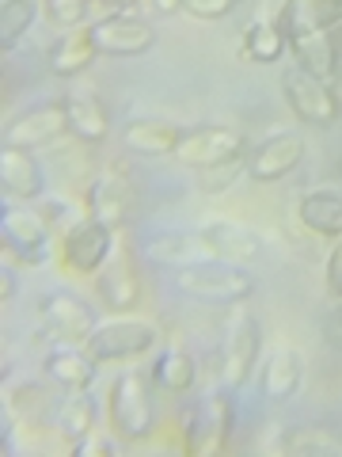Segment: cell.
Masks as SVG:
<instances>
[{
  "mask_svg": "<svg viewBox=\"0 0 342 457\" xmlns=\"http://www.w3.org/2000/svg\"><path fill=\"white\" fill-rule=\"evenodd\" d=\"M263 351V328L255 320V312L248 305L232 302L224 317V339H221V381L228 393L244 389L251 381V370L259 366Z\"/></svg>",
  "mask_w": 342,
  "mask_h": 457,
  "instance_id": "1",
  "label": "cell"
},
{
  "mask_svg": "<svg viewBox=\"0 0 342 457\" xmlns=\"http://www.w3.org/2000/svg\"><path fill=\"white\" fill-rule=\"evenodd\" d=\"M107 416H110V431L126 442H145L156 431V408H152L149 385L137 370L114 378L107 396Z\"/></svg>",
  "mask_w": 342,
  "mask_h": 457,
  "instance_id": "2",
  "label": "cell"
},
{
  "mask_svg": "<svg viewBox=\"0 0 342 457\" xmlns=\"http://www.w3.org/2000/svg\"><path fill=\"white\" fill-rule=\"evenodd\" d=\"M175 286L183 294L198 297V302H244L255 290L248 270H240L224 260H198L187 267H175Z\"/></svg>",
  "mask_w": 342,
  "mask_h": 457,
  "instance_id": "3",
  "label": "cell"
},
{
  "mask_svg": "<svg viewBox=\"0 0 342 457\" xmlns=\"http://www.w3.org/2000/svg\"><path fill=\"white\" fill-rule=\"evenodd\" d=\"M156 332L152 320H141V317H118V320H107V324H95V332L84 343V351L92 354L99 366L107 362H126V359H137L156 347Z\"/></svg>",
  "mask_w": 342,
  "mask_h": 457,
  "instance_id": "4",
  "label": "cell"
},
{
  "mask_svg": "<svg viewBox=\"0 0 342 457\" xmlns=\"http://www.w3.org/2000/svg\"><path fill=\"white\" fill-rule=\"evenodd\" d=\"M281 96H285V104H289V111L301 122L335 126L342 119V99L335 96V88L327 80L312 77L308 69H301V65H289L281 73Z\"/></svg>",
  "mask_w": 342,
  "mask_h": 457,
  "instance_id": "5",
  "label": "cell"
},
{
  "mask_svg": "<svg viewBox=\"0 0 342 457\" xmlns=\"http://www.w3.org/2000/svg\"><path fill=\"white\" fill-rule=\"evenodd\" d=\"M110 252H114V228L92 218V213L84 221H77L61 240L65 267L73 270V275H95V270L110 260Z\"/></svg>",
  "mask_w": 342,
  "mask_h": 457,
  "instance_id": "6",
  "label": "cell"
},
{
  "mask_svg": "<svg viewBox=\"0 0 342 457\" xmlns=\"http://www.w3.org/2000/svg\"><path fill=\"white\" fill-rule=\"evenodd\" d=\"M248 153V137L236 126H198V130H187L179 141L175 156L191 168H209L221 161H232V156Z\"/></svg>",
  "mask_w": 342,
  "mask_h": 457,
  "instance_id": "7",
  "label": "cell"
},
{
  "mask_svg": "<svg viewBox=\"0 0 342 457\" xmlns=\"http://www.w3.org/2000/svg\"><path fill=\"white\" fill-rule=\"evenodd\" d=\"M0 240H4V255L23 267H38L50 255V225L31 210H8L0 221Z\"/></svg>",
  "mask_w": 342,
  "mask_h": 457,
  "instance_id": "8",
  "label": "cell"
},
{
  "mask_svg": "<svg viewBox=\"0 0 342 457\" xmlns=\"http://www.w3.org/2000/svg\"><path fill=\"white\" fill-rule=\"evenodd\" d=\"M92 35H95L99 54H107V57H137L152 50V42H156L152 23L134 16V12H114L107 20H95Z\"/></svg>",
  "mask_w": 342,
  "mask_h": 457,
  "instance_id": "9",
  "label": "cell"
},
{
  "mask_svg": "<svg viewBox=\"0 0 342 457\" xmlns=\"http://www.w3.org/2000/svg\"><path fill=\"white\" fill-rule=\"evenodd\" d=\"M232 438V400L224 393H209L187 416V446L194 453H217Z\"/></svg>",
  "mask_w": 342,
  "mask_h": 457,
  "instance_id": "10",
  "label": "cell"
},
{
  "mask_svg": "<svg viewBox=\"0 0 342 457\" xmlns=\"http://www.w3.org/2000/svg\"><path fill=\"white\" fill-rule=\"evenodd\" d=\"M38 317L46 324V332L61 343H88V336L95 332V312L77 294H65V290L42 297Z\"/></svg>",
  "mask_w": 342,
  "mask_h": 457,
  "instance_id": "11",
  "label": "cell"
},
{
  "mask_svg": "<svg viewBox=\"0 0 342 457\" xmlns=\"http://www.w3.org/2000/svg\"><path fill=\"white\" fill-rule=\"evenodd\" d=\"M130 206H134V183L122 171V164L99 168V176L88 187V213L92 218H99L110 228H118L126 221V213H130Z\"/></svg>",
  "mask_w": 342,
  "mask_h": 457,
  "instance_id": "12",
  "label": "cell"
},
{
  "mask_svg": "<svg viewBox=\"0 0 342 457\" xmlns=\"http://www.w3.org/2000/svg\"><path fill=\"white\" fill-rule=\"evenodd\" d=\"M198 237H202V245L209 248L213 260H224V263H248L259 255V233L232 218L202 221L198 225Z\"/></svg>",
  "mask_w": 342,
  "mask_h": 457,
  "instance_id": "13",
  "label": "cell"
},
{
  "mask_svg": "<svg viewBox=\"0 0 342 457\" xmlns=\"http://www.w3.org/2000/svg\"><path fill=\"white\" fill-rule=\"evenodd\" d=\"M69 130V114H65V104H46V107H35L20 114L16 122L8 126L4 134V145H16V149H46L53 145L57 137Z\"/></svg>",
  "mask_w": 342,
  "mask_h": 457,
  "instance_id": "14",
  "label": "cell"
},
{
  "mask_svg": "<svg viewBox=\"0 0 342 457\" xmlns=\"http://www.w3.org/2000/svg\"><path fill=\"white\" fill-rule=\"evenodd\" d=\"M305 156V137L301 134H270L263 145H255L248 156V176L259 183H274L301 164Z\"/></svg>",
  "mask_w": 342,
  "mask_h": 457,
  "instance_id": "15",
  "label": "cell"
},
{
  "mask_svg": "<svg viewBox=\"0 0 342 457\" xmlns=\"http://www.w3.org/2000/svg\"><path fill=\"white\" fill-rule=\"evenodd\" d=\"M274 23L285 38L327 31V27L342 23V0H281Z\"/></svg>",
  "mask_w": 342,
  "mask_h": 457,
  "instance_id": "16",
  "label": "cell"
},
{
  "mask_svg": "<svg viewBox=\"0 0 342 457\" xmlns=\"http://www.w3.org/2000/svg\"><path fill=\"white\" fill-rule=\"evenodd\" d=\"M305 381V354L289 347V343H281V347H274L266 354L263 362V396L270 400V404H285V400H293L297 389H301Z\"/></svg>",
  "mask_w": 342,
  "mask_h": 457,
  "instance_id": "17",
  "label": "cell"
},
{
  "mask_svg": "<svg viewBox=\"0 0 342 457\" xmlns=\"http://www.w3.org/2000/svg\"><path fill=\"white\" fill-rule=\"evenodd\" d=\"M99 302H103L110 312H130L141 302V278L130 263L126 252H110V260L99 267Z\"/></svg>",
  "mask_w": 342,
  "mask_h": 457,
  "instance_id": "18",
  "label": "cell"
},
{
  "mask_svg": "<svg viewBox=\"0 0 342 457\" xmlns=\"http://www.w3.org/2000/svg\"><path fill=\"white\" fill-rule=\"evenodd\" d=\"M0 191H4V198H20V203L42 198V168L31 149L4 145V153H0Z\"/></svg>",
  "mask_w": 342,
  "mask_h": 457,
  "instance_id": "19",
  "label": "cell"
},
{
  "mask_svg": "<svg viewBox=\"0 0 342 457\" xmlns=\"http://www.w3.org/2000/svg\"><path fill=\"white\" fill-rule=\"evenodd\" d=\"M95 57H99V46H95L92 23L88 27H69V31L50 46V73L53 77H80Z\"/></svg>",
  "mask_w": 342,
  "mask_h": 457,
  "instance_id": "20",
  "label": "cell"
},
{
  "mask_svg": "<svg viewBox=\"0 0 342 457\" xmlns=\"http://www.w3.org/2000/svg\"><path fill=\"white\" fill-rule=\"evenodd\" d=\"M46 378L57 381L65 393H77V389H88V385L95 381V359L84 347H77V343H61V347H53L46 354Z\"/></svg>",
  "mask_w": 342,
  "mask_h": 457,
  "instance_id": "21",
  "label": "cell"
},
{
  "mask_svg": "<svg viewBox=\"0 0 342 457\" xmlns=\"http://www.w3.org/2000/svg\"><path fill=\"white\" fill-rule=\"evenodd\" d=\"M301 225L320 237H342V187H316L301 195Z\"/></svg>",
  "mask_w": 342,
  "mask_h": 457,
  "instance_id": "22",
  "label": "cell"
},
{
  "mask_svg": "<svg viewBox=\"0 0 342 457\" xmlns=\"http://www.w3.org/2000/svg\"><path fill=\"white\" fill-rule=\"evenodd\" d=\"M289 50L297 57V65L308 69L312 77L320 80H338L342 65L335 57V46H331V31H312V35H301V38H289Z\"/></svg>",
  "mask_w": 342,
  "mask_h": 457,
  "instance_id": "23",
  "label": "cell"
},
{
  "mask_svg": "<svg viewBox=\"0 0 342 457\" xmlns=\"http://www.w3.org/2000/svg\"><path fill=\"white\" fill-rule=\"evenodd\" d=\"M183 126L175 122H160V119H141L126 126V149H134L141 156H167L179 149L183 141Z\"/></svg>",
  "mask_w": 342,
  "mask_h": 457,
  "instance_id": "24",
  "label": "cell"
},
{
  "mask_svg": "<svg viewBox=\"0 0 342 457\" xmlns=\"http://www.w3.org/2000/svg\"><path fill=\"white\" fill-rule=\"evenodd\" d=\"M145 252H149V260L167 263V267H187L198 260H213L209 248L202 245V237H198V228L194 233H156V237H149Z\"/></svg>",
  "mask_w": 342,
  "mask_h": 457,
  "instance_id": "25",
  "label": "cell"
},
{
  "mask_svg": "<svg viewBox=\"0 0 342 457\" xmlns=\"http://www.w3.org/2000/svg\"><path fill=\"white\" fill-rule=\"evenodd\" d=\"M152 381L171 396L191 393L198 381V366L183 347H167V351H160V359L152 362Z\"/></svg>",
  "mask_w": 342,
  "mask_h": 457,
  "instance_id": "26",
  "label": "cell"
},
{
  "mask_svg": "<svg viewBox=\"0 0 342 457\" xmlns=\"http://www.w3.org/2000/svg\"><path fill=\"white\" fill-rule=\"evenodd\" d=\"M285 50H289V38L278 31L274 20H255L244 31V46H240L244 62L251 65H274Z\"/></svg>",
  "mask_w": 342,
  "mask_h": 457,
  "instance_id": "27",
  "label": "cell"
},
{
  "mask_svg": "<svg viewBox=\"0 0 342 457\" xmlns=\"http://www.w3.org/2000/svg\"><path fill=\"white\" fill-rule=\"evenodd\" d=\"M65 114H69V130L84 141H103L110 122H107V107L92 96H69L65 99Z\"/></svg>",
  "mask_w": 342,
  "mask_h": 457,
  "instance_id": "28",
  "label": "cell"
},
{
  "mask_svg": "<svg viewBox=\"0 0 342 457\" xmlns=\"http://www.w3.org/2000/svg\"><path fill=\"white\" fill-rule=\"evenodd\" d=\"M95 427V400L88 396V389H77L61 400V408H57V431L61 438H69V446L80 442L84 435H92Z\"/></svg>",
  "mask_w": 342,
  "mask_h": 457,
  "instance_id": "29",
  "label": "cell"
},
{
  "mask_svg": "<svg viewBox=\"0 0 342 457\" xmlns=\"http://www.w3.org/2000/svg\"><path fill=\"white\" fill-rule=\"evenodd\" d=\"M42 0H4L0 4V50H16L23 35L31 31V23L38 20Z\"/></svg>",
  "mask_w": 342,
  "mask_h": 457,
  "instance_id": "30",
  "label": "cell"
},
{
  "mask_svg": "<svg viewBox=\"0 0 342 457\" xmlns=\"http://www.w3.org/2000/svg\"><path fill=\"white\" fill-rule=\"evenodd\" d=\"M278 450L293 457H316V453H342V442L331 431H323V427H293V431L278 438Z\"/></svg>",
  "mask_w": 342,
  "mask_h": 457,
  "instance_id": "31",
  "label": "cell"
},
{
  "mask_svg": "<svg viewBox=\"0 0 342 457\" xmlns=\"http://www.w3.org/2000/svg\"><path fill=\"white\" fill-rule=\"evenodd\" d=\"M240 171H248V156H232V161L198 168V176H202V191H206V195H221V191H228V187L236 183Z\"/></svg>",
  "mask_w": 342,
  "mask_h": 457,
  "instance_id": "32",
  "label": "cell"
},
{
  "mask_svg": "<svg viewBox=\"0 0 342 457\" xmlns=\"http://www.w3.org/2000/svg\"><path fill=\"white\" fill-rule=\"evenodd\" d=\"M42 8H46L53 27L69 31V27H80V20L92 12V0H42Z\"/></svg>",
  "mask_w": 342,
  "mask_h": 457,
  "instance_id": "33",
  "label": "cell"
},
{
  "mask_svg": "<svg viewBox=\"0 0 342 457\" xmlns=\"http://www.w3.org/2000/svg\"><path fill=\"white\" fill-rule=\"evenodd\" d=\"M35 213H38V218L50 225V233H53V228H65V233H69V228L77 225V221H73L77 206L69 203V198H53V195H42V198H38V210H35Z\"/></svg>",
  "mask_w": 342,
  "mask_h": 457,
  "instance_id": "34",
  "label": "cell"
},
{
  "mask_svg": "<svg viewBox=\"0 0 342 457\" xmlns=\"http://www.w3.org/2000/svg\"><path fill=\"white\" fill-rule=\"evenodd\" d=\"M240 0H183V12H191L198 20H224Z\"/></svg>",
  "mask_w": 342,
  "mask_h": 457,
  "instance_id": "35",
  "label": "cell"
},
{
  "mask_svg": "<svg viewBox=\"0 0 342 457\" xmlns=\"http://www.w3.org/2000/svg\"><path fill=\"white\" fill-rule=\"evenodd\" d=\"M323 282H327V294H331L335 302H342V237H338V245L331 248V255H327V263H323Z\"/></svg>",
  "mask_w": 342,
  "mask_h": 457,
  "instance_id": "36",
  "label": "cell"
},
{
  "mask_svg": "<svg viewBox=\"0 0 342 457\" xmlns=\"http://www.w3.org/2000/svg\"><path fill=\"white\" fill-rule=\"evenodd\" d=\"M73 453H80V457H114L118 453V446H114L110 438H99V435H84L80 442H73Z\"/></svg>",
  "mask_w": 342,
  "mask_h": 457,
  "instance_id": "37",
  "label": "cell"
},
{
  "mask_svg": "<svg viewBox=\"0 0 342 457\" xmlns=\"http://www.w3.org/2000/svg\"><path fill=\"white\" fill-rule=\"evenodd\" d=\"M149 4L160 12V16H175V12H183V0H149Z\"/></svg>",
  "mask_w": 342,
  "mask_h": 457,
  "instance_id": "38",
  "label": "cell"
}]
</instances>
